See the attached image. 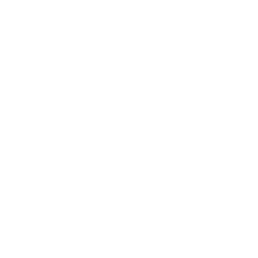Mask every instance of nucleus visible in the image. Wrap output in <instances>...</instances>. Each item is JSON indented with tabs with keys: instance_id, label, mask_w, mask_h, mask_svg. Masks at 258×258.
I'll list each match as a JSON object with an SVG mask.
<instances>
[]
</instances>
